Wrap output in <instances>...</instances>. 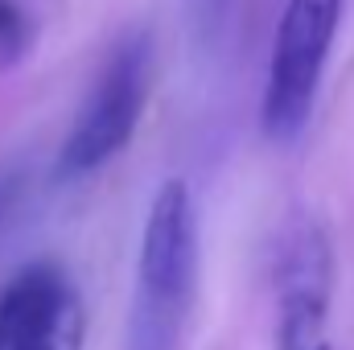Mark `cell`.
<instances>
[{
    "mask_svg": "<svg viewBox=\"0 0 354 350\" xmlns=\"http://www.w3.org/2000/svg\"><path fill=\"white\" fill-rule=\"evenodd\" d=\"M198 288V219L181 177H169L145 219L128 350H181Z\"/></svg>",
    "mask_w": 354,
    "mask_h": 350,
    "instance_id": "obj_1",
    "label": "cell"
},
{
    "mask_svg": "<svg viewBox=\"0 0 354 350\" xmlns=\"http://www.w3.org/2000/svg\"><path fill=\"white\" fill-rule=\"evenodd\" d=\"M153 71H157L153 37L145 29H128L103 58V71L75 116V128L62 140L58 174H95L132 145L140 116L149 107V95H153Z\"/></svg>",
    "mask_w": 354,
    "mask_h": 350,
    "instance_id": "obj_2",
    "label": "cell"
},
{
    "mask_svg": "<svg viewBox=\"0 0 354 350\" xmlns=\"http://www.w3.org/2000/svg\"><path fill=\"white\" fill-rule=\"evenodd\" d=\"M338 21L342 0H284L260 99V124L268 140H297L309 124Z\"/></svg>",
    "mask_w": 354,
    "mask_h": 350,
    "instance_id": "obj_3",
    "label": "cell"
},
{
    "mask_svg": "<svg viewBox=\"0 0 354 350\" xmlns=\"http://www.w3.org/2000/svg\"><path fill=\"white\" fill-rule=\"evenodd\" d=\"M334 293V248L317 219H297L276 252V350H322Z\"/></svg>",
    "mask_w": 354,
    "mask_h": 350,
    "instance_id": "obj_4",
    "label": "cell"
},
{
    "mask_svg": "<svg viewBox=\"0 0 354 350\" xmlns=\"http://www.w3.org/2000/svg\"><path fill=\"white\" fill-rule=\"evenodd\" d=\"M12 350H83V301L62 268L50 272L33 317Z\"/></svg>",
    "mask_w": 354,
    "mask_h": 350,
    "instance_id": "obj_5",
    "label": "cell"
},
{
    "mask_svg": "<svg viewBox=\"0 0 354 350\" xmlns=\"http://www.w3.org/2000/svg\"><path fill=\"white\" fill-rule=\"evenodd\" d=\"M50 272H54V264H29V268H21L4 284V293H0V350H12L17 338L25 334V326L33 317V305H37L46 280H50Z\"/></svg>",
    "mask_w": 354,
    "mask_h": 350,
    "instance_id": "obj_6",
    "label": "cell"
},
{
    "mask_svg": "<svg viewBox=\"0 0 354 350\" xmlns=\"http://www.w3.org/2000/svg\"><path fill=\"white\" fill-rule=\"evenodd\" d=\"M29 42H33V25L25 8H17L12 0H0V66H12L17 58H25Z\"/></svg>",
    "mask_w": 354,
    "mask_h": 350,
    "instance_id": "obj_7",
    "label": "cell"
},
{
    "mask_svg": "<svg viewBox=\"0 0 354 350\" xmlns=\"http://www.w3.org/2000/svg\"><path fill=\"white\" fill-rule=\"evenodd\" d=\"M0 210H4V185H0Z\"/></svg>",
    "mask_w": 354,
    "mask_h": 350,
    "instance_id": "obj_8",
    "label": "cell"
},
{
    "mask_svg": "<svg viewBox=\"0 0 354 350\" xmlns=\"http://www.w3.org/2000/svg\"><path fill=\"white\" fill-rule=\"evenodd\" d=\"M322 350H330V347H322Z\"/></svg>",
    "mask_w": 354,
    "mask_h": 350,
    "instance_id": "obj_9",
    "label": "cell"
}]
</instances>
